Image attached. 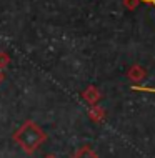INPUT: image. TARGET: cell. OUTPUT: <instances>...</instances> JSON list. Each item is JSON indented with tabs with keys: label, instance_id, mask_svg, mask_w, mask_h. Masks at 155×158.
I'll list each match as a JSON object with an SVG mask.
<instances>
[{
	"label": "cell",
	"instance_id": "obj_1",
	"mask_svg": "<svg viewBox=\"0 0 155 158\" xmlns=\"http://www.w3.org/2000/svg\"><path fill=\"white\" fill-rule=\"evenodd\" d=\"M142 2H145V3H152V5H155V0H142Z\"/></svg>",
	"mask_w": 155,
	"mask_h": 158
},
{
	"label": "cell",
	"instance_id": "obj_2",
	"mask_svg": "<svg viewBox=\"0 0 155 158\" xmlns=\"http://www.w3.org/2000/svg\"><path fill=\"white\" fill-rule=\"evenodd\" d=\"M144 90H147V92H155V88H152V90H150V88H144Z\"/></svg>",
	"mask_w": 155,
	"mask_h": 158
}]
</instances>
